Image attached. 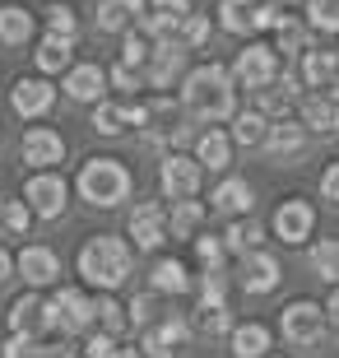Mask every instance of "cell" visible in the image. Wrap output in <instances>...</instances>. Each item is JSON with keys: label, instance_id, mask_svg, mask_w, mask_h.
<instances>
[{"label": "cell", "instance_id": "cell-39", "mask_svg": "<svg viewBox=\"0 0 339 358\" xmlns=\"http://www.w3.org/2000/svg\"><path fill=\"white\" fill-rule=\"evenodd\" d=\"M149 52H154V42L144 38L140 28H131V33H126V42H121V66L144 70V66H149Z\"/></svg>", "mask_w": 339, "mask_h": 358}, {"label": "cell", "instance_id": "cell-29", "mask_svg": "<svg viewBox=\"0 0 339 358\" xmlns=\"http://www.w3.org/2000/svg\"><path fill=\"white\" fill-rule=\"evenodd\" d=\"M270 126H274V121L265 117V112L247 107V112H237V117H233V131H228V135H233V145H247V149L261 145V149H265V140H270Z\"/></svg>", "mask_w": 339, "mask_h": 358}, {"label": "cell", "instance_id": "cell-10", "mask_svg": "<svg viewBox=\"0 0 339 358\" xmlns=\"http://www.w3.org/2000/svg\"><path fill=\"white\" fill-rule=\"evenodd\" d=\"M312 233H316V210H312V200H302V196L279 200V210H274V238L288 242V247H302Z\"/></svg>", "mask_w": 339, "mask_h": 358}, {"label": "cell", "instance_id": "cell-12", "mask_svg": "<svg viewBox=\"0 0 339 358\" xmlns=\"http://www.w3.org/2000/svg\"><path fill=\"white\" fill-rule=\"evenodd\" d=\"M19 154H24V163H33V173H52L66 159V140L52 126H28L24 140H19Z\"/></svg>", "mask_w": 339, "mask_h": 358}, {"label": "cell", "instance_id": "cell-30", "mask_svg": "<svg viewBox=\"0 0 339 358\" xmlns=\"http://www.w3.org/2000/svg\"><path fill=\"white\" fill-rule=\"evenodd\" d=\"M33 10H24V5H0V42L5 47H24V42H33Z\"/></svg>", "mask_w": 339, "mask_h": 358}, {"label": "cell", "instance_id": "cell-17", "mask_svg": "<svg viewBox=\"0 0 339 358\" xmlns=\"http://www.w3.org/2000/svg\"><path fill=\"white\" fill-rule=\"evenodd\" d=\"M182 66H186L182 42H154L149 66H144V84H149V89H172V84L182 80Z\"/></svg>", "mask_w": 339, "mask_h": 358}, {"label": "cell", "instance_id": "cell-4", "mask_svg": "<svg viewBox=\"0 0 339 358\" xmlns=\"http://www.w3.org/2000/svg\"><path fill=\"white\" fill-rule=\"evenodd\" d=\"M326 326H330L326 307L312 303V298H298V303H288L284 312H279V331H284V340H288L293 349H312V345H321Z\"/></svg>", "mask_w": 339, "mask_h": 358}, {"label": "cell", "instance_id": "cell-16", "mask_svg": "<svg viewBox=\"0 0 339 358\" xmlns=\"http://www.w3.org/2000/svg\"><path fill=\"white\" fill-rule=\"evenodd\" d=\"M14 270L28 279V289H47V284L61 279V256L52 247H42V242H28L24 252L14 256Z\"/></svg>", "mask_w": 339, "mask_h": 358}, {"label": "cell", "instance_id": "cell-31", "mask_svg": "<svg viewBox=\"0 0 339 358\" xmlns=\"http://www.w3.org/2000/svg\"><path fill=\"white\" fill-rule=\"evenodd\" d=\"M70 47H75L70 38L42 33V38H38V47H33V61H38V70H42V75H61V70H70Z\"/></svg>", "mask_w": 339, "mask_h": 358}, {"label": "cell", "instance_id": "cell-34", "mask_svg": "<svg viewBox=\"0 0 339 358\" xmlns=\"http://www.w3.org/2000/svg\"><path fill=\"white\" fill-rule=\"evenodd\" d=\"M335 75H339V52H307L302 56V84L326 89Z\"/></svg>", "mask_w": 339, "mask_h": 358}, {"label": "cell", "instance_id": "cell-35", "mask_svg": "<svg viewBox=\"0 0 339 358\" xmlns=\"http://www.w3.org/2000/svg\"><path fill=\"white\" fill-rule=\"evenodd\" d=\"M42 24H47V33H56V38H79V19H75V5H66V0H47L42 5Z\"/></svg>", "mask_w": 339, "mask_h": 358}, {"label": "cell", "instance_id": "cell-23", "mask_svg": "<svg viewBox=\"0 0 339 358\" xmlns=\"http://www.w3.org/2000/svg\"><path fill=\"white\" fill-rule=\"evenodd\" d=\"M196 159H200V168H209V173H228V168H233V135L219 131V126H209V131L196 140Z\"/></svg>", "mask_w": 339, "mask_h": 358}, {"label": "cell", "instance_id": "cell-6", "mask_svg": "<svg viewBox=\"0 0 339 358\" xmlns=\"http://www.w3.org/2000/svg\"><path fill=\"white\" fill-rule=\"evenodd\" d=\"M233 80H237V89H251V93L270 89L279 80V52L270 42H247L233 61Z\"/></svg>", "mask_w": 339, "mask_h": 358}, {"label": "cell", "instance_id": "cell-56", "mask_svg": "<svg viewBox=\"0 0 339 358\" xmlns=\"http://www.w3.org/2000/svg\"><path fill=\"white\" fill-rule=\"evenodd\" d=\"M256 5H265V0H256Z\"/></svg>", "mask_w": 339, "mask_h": 358}, {"label": "cell", "instance_id": "cell-40", "mask_svg": "<svg viewBox=\"0 0 339 358\" xmlns=\"http://www.w3.org/2000/svg\"><path fill=\"white\" fill-rule=\"evenodd\" d=\"M196 289H200V307H223V293H228V275H223V270H205Z\"/></svg>", "mask_w": 339, "mask_h": 358}, {"label": "cell", "instance_id": "cell-14", "mask_svg": "<svg viewBox=\"0 0 339 358\" xmlns=\"http://www.w3.org/2000/svg\"><path fill=\"white\" fill-rule=\"evenodd\" d=\"M274 10L279 5H256V0H219V24L228 28V33H261V28H270L274 24Z\"/></svg>", "mask_w": 339, "mask_h": 358}, {"label": "cell", "instance_id": "cell-3", "mask_svg": "<svg viewBox=\"0 0 339 358\" xmlns=\"http://www.w3.org/2000/svg\"><path fill=\"white\" fill-rule=\"evenodd\" d=\"M131 168L121 159H84V168H79L75 177V191L84 205H93V210H117L121 200H131Z\"/></svg>", "mask_w": 339, "mask_h": 358}, {"label": "cell", "instance_id": "cell-50", "mask_svg": "<svg viewBox=\"0 0 339 358\" xmlns=\"http://www.w3.org/2000/svg\"><path fill=\"white\" fill-rule=\"evenodd\" d=\"M326 317H330V326H339V289H330V298H326Z\"/></svg>", "mask_w": 339, "mask_h": 358}, {"label": "cell", "instance_id": "cell-49", "mask_svg": "<svg viewBox=\"0 0 339 358\" xmlns=\"http://www.w3.org/2000/svg\"><path fill=\"white\" fill-rule=\"evenodd\" d=\"M321 196H326L330 205H339V163H330L326 173H321Z\"/></svg>", "mask_w": 339, "mask_h": 358}, {"label": "cell", "instance_id": "cell-7", "mask_svg": "<svg viewBox=\"0 0 339 358\" xmlns=\"http://www.w3.org/2000/svg\"><path fill=\"white\" fill-rule=\"evenodd\" d=\"M196 14L191 0H149L140 19V33L149 42H182V24Z\"/></svg>", "mask_w": 339, "mask_h": 358}, {"label": "cell", "instance_id": "cell-53", "mask_svg": "<svg viewBox=\"0 0 339 358\" xmlns=\"http://www.w3.org/2000/svg\"><path fill=\"white\" fill-rule=\"evenodd\" d=\"M326 98H335V103H339V75H335V80L326 84Z\"/></svg>", "mask_w": 339, "mask_h": 358}, {"label": "cell", "instance_id": "cell-13", "mask_svg": "<svg viewBox=\"0 0 339 358\" xmlns=\"http://www.w3.org/2000/svg\"><path fill=\"white\" fill-rule=\"evenodd\" d=\"M10 103H14V112H19L24 121L47 117V112L56 107V84L47 80V75H24V80H14Z\"/></svg>", "mask_w": 339, "mask_h": 358}, {"label": "cell", "instance_id": "cell-22", "mask_svg": "<svg viewBox=\"0 0 339 358\" xmlns=\"http://www.w3.org/2000/svg\"><path fill=\"white\" fill-rule=\"evenodd\" d=\"M279 275H284V266H279V256H270L261 247V252L242 256V289L247 293H270L279 289Z\"/></svg>", "mask_w": 339, "mask_h": 358}, {"label": "cell", "instance_id": "cell-41", "mask_svg": "<svg viewBox=\"0 0 339 358\" xmlns=\"http://www.w3.org/2000/svg\"><path fill=\"white\" fill-rule=\"evenodd\" d=\"M126 312H131V326H140V331H144V326H154V321H158V293L154 289H149V293H135Z\"/></svg>", "mask_w": 339, "mask_h": 358}, {"label": "cell", "instance_id": "cell-37", "mask_svg": "<svg viewBox=\"0 0 339 358\" xmlns=\"http://www.w3.org/2000/svg\"><path fill=\"white\" fill-rule=\"evenodd\" d=\"M93 312H98V326H103L107 335H121L126 326H131V317H126V307L112 298V293H98L93 298Z\"/></svg>", "mask_w": 339, "mask_h": 358}, {"label": "cell", "instance_id": "cell-2", "mask_svg": "<svg viewBox=\"0 0 339 358\" xmlns=\"http://www.w3.org/2000/svg\"><path fill=\"white\" fill-rule=\"evenodd\" d=\"M79 279L98 293H112L131 279V266H135V247L117 233H93L84 247H79Z\"/></svg>", "mask_w": 339, "mask_h": 358}, {"label": "cell", "instance_id": "cell-46", "mask_svg": "<svg viewBox=\"0 0 339 358\" xmlns=\"http://www.w3.org/2000/svg\"><path fill=\"white\" fill-rule=\"evenodd\" d=\"M196 256L205 261V270H223L228 247H223V238H196Z\"/></svg>", "mask_w": 339, "mask_h": 358}, {"label": "cell", "instance_id": "cell-45", "mask_svg": "<svg viewBox=\"0 0 339 358\" xmlns=\"http://www.w3.org/2000/svg\"><path fill=\"white\" fill-rule=\"evenodd\" d=\"M0 358H47V345H42V340H33V335H14Z\"/></svg>", "mask_w": 339, "mask_h": 358}, {"label": "cell", "instance_id": "cell-33", "mask_svg": "<svg viewBox=\"0 0 339 358\" xmlns=\"http://www.w3.org/2000/svg\"><path fill=\"white\" fill-rule=\"evenodd\" d=\"M205 224V205L200 200H172L168 210V238H196Z\"/></svg>", "mask_w": 339, "mask_h": 358}, {"label": "cell", "instance_id": "cell-25", "mask_svg": "<svg viewBox=\"0 0 339 358\" xmlns=\"http://www.w3.org/2000/svg\"><path fill=\"white\" fill-rule=\"evenodd\" d=\"M149 289L168 293V298L191 293V270H186L182 256H163V261H154V270H149Z\"/></svg>", "mask_w": 339, "mask_h": 358}, {"label": "cell", "instance_id": "cell-27", "mask_svg": "<svg viewBox=\"0 0 339 358\" xmlns=\"http://www.w3.org/2000/svg\"><path fill=\"white\" fill-rule=\"evenodd\" d=\"M302 126L316 135H339V103L326 98V93H316V98H302Z\"/></svg>", "mask_w": 339, "mask_h": 358}, {"label": "cell", "instance_id": "cell-57", "mask_svg": "<svg viewBox=\"0 0 339 358\" xmlns=\"http://www.w3.org/2000/svg\"><path fill=\"white\" fill-rule=\"evenodd\" d=\"M0 205H5V200H0Z\"/></svg>", "mask_w": 339, "mask_h": 358}, {"label": "cell", "instance_id": "cell-32", "mask_svg": "<svg viewBox=\"0 0 339 358\" xmlns=\"http://www.w3.org/2000/svg\"><path fill=\"white\" fill-rule=\"evenodd\" d=\"M233 354L237 358H270V326H261V321L233 326Z\"/></svg>", "mask_w": 339, "mask_h": 358}, {"label": "cell", "instance_id": "cell-20", "mask_svg": "<svg viewBox=\"0 0 339 358\" xmlns=\"http://www.w3.org/2000/svg\"><path fill=\"white\" fill-rule=\"evenodd\" d=\"M10 331L14 335H33V340H38L42 331H52L47 298H38V289H28L24 298H14V303H10Z\"/></svg>", "mask_w": 339, "mask_h": 358}, {"label": "cell", "instance_id": "cell-28", "mask_svg": "<svg viewBox=\"0 0 339 358\" xmlns=\"http://www.w3.org/2000/svg\"><path fill=\"white\" fill-rule=\"evenodd\" d=\"M223 247H228V252H237V256L261 252V247H265V224L256 219V214L233 219V224H228V233H223Z\"/></svg>", "mask_w": 339, "mask_h": 358}, {"label": "cell", "instance_id": "cell-9", "mask_svg": "<svg viewBox=\"0 0 339 358\" xmlns=\"http://www.w3.org/2000/svg\"><path fill=\"white\" fill-rule=\"evenodd\" d=\"M200 177H205L200 159H191V154H182V149L163 154V168H158V186H163V196H168V200H196Z\"/></svg>", "mask_w": 339, "mask_h": 358}, {"label": "cell", "instance_id": "cell-5", "mask_svg": "<svg viewBox=\"0 0 339 358\" xmlns=\"http://www.w3.org/2000/svg\"><path fill=\"white\" fill-rule=\"evenodd\" d=\"M47 317H52V331H61V335H84L89 326H98L93 298L84 289H56L47 298Z\"/></svg>", "mask_w": 339, "mask_h": 358}, {"label": "cell", "instance_id": "cell-1", "mask_svg": "<svg viewBox=\"0 0 339 358\" xmlns=\"http://www.w3.org/2000/svg\"><path fill=\"white\" fill-rule=\"evenodd\" d=\"M182 112L191 121H233L237 117V80L219 61H205L182 80Z\"/></svg>", "mask_w": 339, "mask_h": 358}, {"label": "cell", "instance_id": "cell-18", "mask_svg": "<svg viewBox=\"0 0 339 358\" xmlns=\"http://www.w3.org/2000/svg\"><path fill=\"white\" fill-rule=\"evenodd\" d=\"M144 19V0H98L93 5V24H98V33H131V28H140Z\"/></svg>", "mask_w": 339, "mask_h": 358}, {"label": "cell", "instance_id": "cell-43", "mask_svg": "<svg viewBox=\"0 0 339 358\" xmlns=\"http://www.w3.org/2000/svg\"><path fill=\"white\" fill-rule=\"evenodd\" d=\"M28 219H33V210H28L24 200H5L0 205V224L10 228V233H28Z\"/></svg>", "mask_w": 339, "mask_h": 358}, {"label": "cell", "instance_id": "cell-21", "mask_svg": "<svg viewBox=\"0 0 339 358\" xmlns=\"http://www.w3.org/2000/svg\"><path fill=\"white\" fill-rule=\"evenodd\" d=\"M107 93V70L93 66V61H79L66 70V98L70 103H98Z\"/></svg>", "mask_w": 339, "mask_h": 358}, {"label": "cell", "instance_id": "cell-38", "mask_svg": "<svg viewBox=\"0 0 339 358\" xmlns=\"http://www.w3.org/2000/svg\"><path fill=\"white\" fill-rule=\"evenodd\" d=\"M196 326H200V335H209V340H219V335H233L228 303H223V307H196Z\"/></svg>", "mask_w": 339, "mask_h": 358}, {"label": "cell", "instance_id": "cell-58", "mask_svg": "<svg viewBox=\"0 0 339 358\" xmlns=\"http://www.w3.org/2000/svg\"><path fill=\"white\" fill-rule=\"evenodd\" d=\"M270 358H274V354H270Z\"/></svg>", "mask_w": 339, "mask_h": 358}, {"label": "cell", "instance_id": "cell-19", "mask_svg": "<svg viewBox=\"0 0 339 358\" xmlns=\"http://www.w3.org/2000/svg\"><path fill=\"white\" fill-rule=\"evenodd\" d=\"M186 321L182 317H158L154 326H144L140 331V349L149 358H168V354H177V349H182V340H186Z\"/></svg>", "mask_w": 339, "mask_h": 358}, {"label": "cell", "instance_id": "cell-36", "mask_svg": "<svg viewBox=\"0 0 339 358\" xmlns=\"http://www.w3.org/2000/svg\"><path fill=\"white\" fill-rule=\"evenodd\" d=\"M307 261H312V275H321L326 284L339 289V238H321L312 252H307Z\"/></svg>", "mask_w": 339, "mask_h": 358}, {"label": "cell", "instance_id": "cell-26", "mask_svg": "<svg viewBox=\"0 0 339 358\" xmlns=\"http://www.w3.org/2000/svg\"><path fill=\"white\" fill-rule=\"evenodd\" d=\"M270 28H274V52H279V56H307V52H312V47H307V28H302L284 5L274 10Z\"/></svg>", "mask_w": 339, "mask_h": 358}, {"label": "cell", "instance_id": "cell-55", "mask_svg": "<svg viewBox=\"0 0 339 358\" xmlns=\"http://www.w3.org/2000/svg\"><path fill=\"white\" fill-rule=\"evenodd\" d=\"M270 5H284V10H288V5H298V0H270Z\"/></svg>", "mask_w": 339, "mask_h": 358}, {"label": "cell", "instance_id": "cell-24", "mask_svg": "<svg viewBox=\"0 0 339 358\" xmlns=\"http://www.w3.org/2000/svg\"><path fill=\"white\" fill-rule=\"evenodd\" d=\"M302 149H307V126H302V121L284 117V121L270 126V140H265V154H270V159H298Z\"/></svg>", "mask_w": 339, "mask_h": 358}, {"label": "cell", "instance_id": "cell-42", "mask_svg": "<svg viewBox=\"0 0 339 358\" xmlns=\"http://www.w3.org/2000/svg\"><path fill=\"white\" fill-rule=\"evenodd\" d=\"M307 14H312V28L339 33V0H307Z\"/></svg>", "mask_w": 339, "mask_h": 358}, {"label": "cell", "instance_id": "cell-11", "mask_svg": "<svg viewBox=\"0 0 339 358\" xmlns=\"http://www.w3.org/2000/svg\"><path fill=\"white\" fill-rule=\"evenodd\" d=\"M126 238L140 247V252H158L168 242V210L158 200H140L131 210V224H126Z\"/></svg>", "mask_w": 339, "mask_h": 358}, {"label": "cell", "instance_id": "cell-15", "mask_svg": "<svg viewBox=\"0 0 339 358\" xmlns=\"http://www.w3.org/2000/svg\"><path fill=\"white\" fill-rule=\"evenodd\" d=\"M209 210L223 214L228 224H233V219H247V214H256V191H251L247 177H223V182L214 186V196H209Z\"/></svg>", "mask_w": 339, "mask_h": 358}, {"label": "cell", "instance_id": "cell-52", "mask_svg": "<svg viewBox=\"0 0 339 358\" xmlns=\"http://www.w3.org/2000/svg\"><path fill=\"white\" fill-rule=\"evenodd\" d=\"M47 358H79L70 345H47Z\"/></svg>", "mask_w": 339, "mask_h": 358}, {"label": "cell", "instance_id": "cell-44", "mask_svg": "<svg viewBox=\"0 0 339 358\" xmlns=\"http://www.w3.org/2000/svg\"><path fill=\"white\" fill-rule=\"evenodd\" d=\"M209 42V14H191L182 24V47L191 52V47H205Z\"/></svg>", "mask_w": 339, "mask_h": 358}, {"label": "cell", "instance_id": "cell-48", "mask_svg": "<svg viewBox=\"0 0 339 358\" xmlns=\"http://www.w3.org/2000/svg\"><path fill=\"white\" fill-rule=\"evenodd\" d=\"M107 80L117 84V89H121V93H126V98H131V93H135V89H140V70H131V66H121V61H117V66L107 70Z\"/></svg>", "mask_w": 339, "mask_h": 358}, {"label": "cell", "instance_id": "cell-51", "mask_svg": "<svg viewBox=\"0 0 339 358\" xmlns=\"http://www.w3.org/2000/svg\"><path fill=\"white\" fill-rule=\"evenodd\" d=\"M10 275H14V256L5 252V247H0V284H5V279H10Z\"/></svg>", "mask_w": 339, "mask_h": 358}, {"label": "cell", "instance_id": "cell-54", "mask_svg": "<svg viewBox=\"0 0 339 358\" xmlns=\"http://www.w3.org/2000/svg\"><path fill=\"white\" fill-rule=\"evenodd\" d=\"M117 358H140V349H117Z\"/></svg>", "mask_w": 339, "mask_h": 358}, {"label": "cell", "instance_id": "cell-8", "mask_svg": "<svg viewBox=\"0 0 339 358\" xmlns=\"http://www.w3.org/2000/svg\"><path fill=\"white\" fill-rule=\"evenodd\" d=\"M66 200H70V186L56 168L52 173H28L24 177V205L38 219H61L66 214Z\"/></svg>", "mask_w": 339, "mask_h": 358}, {"label": "cell", "instance_id": "cell-47", "mask_svg": "<svg viewBox=\"0 0 339 358\" xmlns=\"http://www.w3.org/2000/svg\"><path fill=\"white\" fill-rule=\"evenodd\" d=\"M84 358H117V335L93 331L89 340H84Z\"/></svg>", "mask_w": 339, "mask_h": 358}]
</instances>
